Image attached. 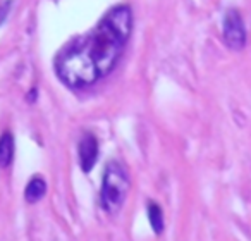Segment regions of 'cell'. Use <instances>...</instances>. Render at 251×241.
Returning <instances> with one entry per match:
<instances>
[{
  "label": "cell",
  "instance_id": "obj_1",
  "mask_svg": "<svg viewBox=\"0 0 251 241\" xmlns=\"http://www.w3.org/2000/svg\"><path fill=\"white\" fill-rule=\"evenodd\" d=\"M133 18L127 5L108 11L88 35L74 40L55 59V71L69 88H86L105 78L129 40Z\"/></svg>",
  "mask_w": 251,
  "mask_h": 241
},
{
  "label": "cell",
  "instance_id": "obj_7",
  "mask_svg": "<svg viewBox=\"0 0 251 241\" xmlns=\"http://www.w3.org/2000/svg\"><path fill=\"white\" fill-rule=\"evenodd\" d=\"M148 219H150L153 233L160 234L164 231V214H162V209L158 203L148 202Z\"/></svg>",
  "mask_w": 251,
  "mask_h": 241
},
{
  "label": "cell",
  "instance_id": "obj_5",
  "mask_svg": "<svg viewBox=\"0 0 251 241\" xmlns=\"http://www.w3.org/2000/svg\"><path fill=\"white\" fill-rule=\"evenodd\" d=\"M14 159V138L9 131L0 136V167L5 169L12 164Z\"/></svg>",
  "mask_w": 251,
  "mask_h": 241
},
{
  "label": "cell",
  "instance_id": "obj_2",
  "mask_svg": "<svg viewBox=\"0 0 251 241\" xmlns=\"http://www.w3.org/2000/svg\"><path fill=\"white\" fill-rule=\"evenodd\" d=\"M129 193V176L121 162H108L101 181L100 200L107 214H117Z\"/></svg>",
  "mask_w": 251,
  "mask_h": 241
},
{
  "label": "cell",
  "instance_id": "obj_8",
  "mask_svg": "<svg viewBox=\"0 0 251 241\" xmlns=\"http://www.w3.org/2000/svg\"><path fill=\"white\" fill-rule=\"evenodd\" d=\"M9 9H11V0H5L4 4L0 5V25H2V23L5 21V18H7Z\"/></svg>",
  "mask_w": 251,
  "mask_h": 241
},
{
  "label": "cell",
  "instance_id": "obj_4",
  "mask_svg": "<svg viewBox=\"0 0 251 241\" xmlns=\"http://www.w3.org/2000/svg\"><path fill=\"white\" fill-rule=\"evenodd\" d=\"M77 154H79V164L84 172H90L95 167L98 159V140L95 134L86 133L79 141L77 147Z\"/></svg>",
  "mask_w": 251,
  "mask_h": 241
},
{
  "label": "cell",
  "instance_id": "obj_6",
  "mask_svg": "<svg viewBox=\"0 0 251 241\" xmlns=\"http://www.w3.org/2000/svg\"><path fill=\"white\" fill-rule=\"evenodd\" d=\"M47 193V183L43 181L42 178H33L31 181L28 183L25 189V198L28 203H36L38 200H42Z\"/></svg>",
  "mask_w": 251,
  "mask_h": 241
},
{
  "label": "cell",
  "instance_id": "obj_3",
  "mask_svg": "<svg viewBox=\"0 0 251 241\" xmlns=\"http://www.w3.org/2000/svg\"><path fill=\"white\" fill-rule=\"evenodd\" d=\"M224 42L230 50H243L246 45V29H244L241 14L236 9L227 11L224 18Z\"/></svg>",
  "mask_w": 251,
  "mask_h": 241
}]
</instances>
